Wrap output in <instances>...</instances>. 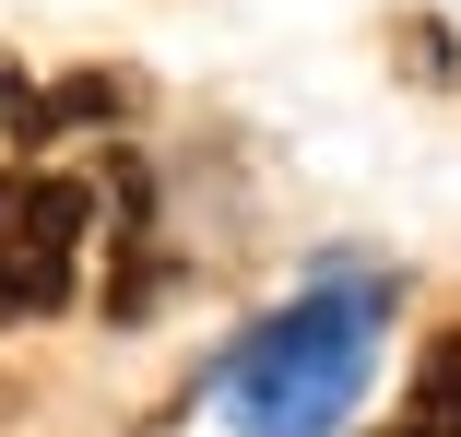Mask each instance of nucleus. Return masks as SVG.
<instances>
[{"label":"nucleus","instance_id":"f257e3e1","mask_svg":"<svg viewBox=\"0 0 461 437\" xmlns=\"http://www.w3.org/2000/svg\"><path fill=\"white\" fill-rule=\"evenodd\" d=\"M391 272H366V260H320V272L260 308L225 355L202 367V402L237 425V437H343L355 402L379 390V355H391Z\"/></svg>","mask_w":461,"mask_h":437},{"label":"nucleus","instance_id":"f03ea898","mask_svg":"<svg viewBox=\"0 0 461 437\" xmlns=\"http://www.w3.org/2000/svg\"><path fill=\"white\" fill-rule=\"evenodd\" d=\"M83 236H95V190H83V178H48L36 154L0 165V331L71 308Z\"/></svg>","mask_w":461,"mask_h":437},{"label":"nucleus","instance_id":"7ed1b4c3","mask_svg":"<svg viewBox=\"0 0 461 437\" xmlns=\"http://www.w3.org/2000/svg\"><path fill=\"white\" fill-rule=\"evenodd\" d=\"M391 437H461V331H438V343H426V367H414V390H402Z\"/></svg>","mask_w":461,"mask_h":437},{"label":"nucleus","instance_id":"20e7f679","mask_svg":"<svg viewBox=\"0 0 461 437\" xmlns=\"http://www.w3.org/2000/svg\"><path fill=\"white\" fill-rule=\"evenodd\" d=\"M0 130H13V154H36V142H71V130H59V83H36L13 48H0Z\"/></svg>","mask_w":461,"mask_h":437},{"label":"nucleus","instance_id":"39448f33","mask_svg":"<svg viewBox=\"0 0 461 437\" xmlns=\"http://www.w3.org/2000/svg\"><path fill=\"white\" fill-rule=\"evenodd\" d=\"M391 59H402V83H426V95H449V83H461V59H449V24H438V13H402V24H391Z\"/></svg>","mask_w":461,"mask_h":437},{"label":"nucleus","instance_id":"423d86ee","mask_svg":"<svg viewBox=\"0 0 461 437\" xmlns=\"http://www.w3.org/2000/svg\"><path fill=\"white\" fill-rule=\"evenodd\" d=\"M131 107V71H71L59 83V130H95V119H119Z\"/></svg>","mask_w":461,"mask_h":437}]
</instances>
